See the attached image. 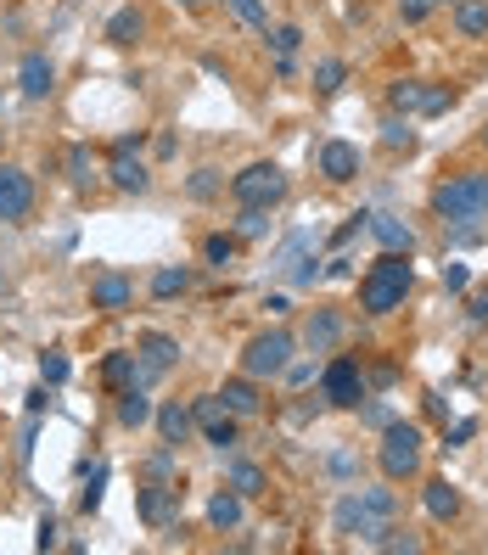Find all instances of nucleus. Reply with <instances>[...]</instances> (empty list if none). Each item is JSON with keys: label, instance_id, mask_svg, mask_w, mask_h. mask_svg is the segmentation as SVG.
I'll list each match as a JSON object with an SVG mask.
<instances>
[{"label": "nucleus", "instance_id": "obj_3", "mask_svg": "<svg viewBox=\"0 0 488 555\" xmlns=\"http://www.w3.org/2000/svg\"><path fill=\"white\" fill-rule=\"evenodd\" d=\"M421 466H427V438H421L416 421H388L382 443H376V471L388 483H416Z\"/></svg>", "mask_w": 488, "mask_h": 555}, {"label": "nucleus", "instance_id": "obj_36", "mask_svg": "<svg viewBox=\"0 0 488 555\" xmlns=\"http://www.w3.org/2000/svg\"><path fill=\"white\" fill-rule=\"evenodd\" d=\"M73 376V365H68V354H57V348H45L40 354V382H51V387H62Z\"/></svg>", "mask_w": 488, "mask_h": 555}, {"label": "nucleus", "instance_id": "obj_45", "mask_svg": "<svg viewBox=\"0 0 488 555\" xmlns=\"http://www.w3.org/2000/svg\"><path fill=\"white\" fill-rule=\"evenodd\" d=\"M320 275H331V281H343V275H354V258H343V253H337V258H331V264H326Z\"/></svg>", "mask_w": 488, "mask_h": 555}, {"label": "nucleus", "instance_id": "obj_6", "mask_svg": "<svg viewBox=\"0 0 488 555\" xmlns=\"http://www.w3.org/2000/svg\"><path fill=\"white\" fill-rule=\"evenodd\" d=\"M320 399H326L331 410H359V399H371L365 365H359L354 354H337V359H326V370H320Z\"/></svg>", "mask_w": 488, "mask_h": 555}, {"label": "nucleus", "instance_id": "obj_40", "mask_svg": "<svg viewBox=\"0 0 488 555\" xmlns=\"http://www.w3.org/2000/svg\"><path fill=\"white\" fill-rule=\"evenodd\" d=\"M466 438H477V421H455V427H444V449H460Z\"/></svg>", "mask_w": 488, "mask_h": 555}, {"label": "nucleus", "instance_id": "obj_16", "mask_svg": "<svg viewBox=\"0 0 488 555\" xmlns=\"http://www.w3.org/2000/svg\"><path fill=\"white\" fill-rule=\"evenodd\" d=\"M101 382H107V393L141 387V354H135V348H113V354L101 359Z\"/></svg>", "mask_w": 488, "mask_h": 555}, {"label": "nucleus", "instance_id": "obj_8", "mask_svg": "<svg viewBox=\"0 0 488 555\" xmlns=\"http://www.w3.org/2000/svg\"><path fill=\"white\" fill-rule=\"evenodd\" d=\"M135 511H141L146 527H169L174 516H180V488L163 483V477H152V483L135 488Z\"/></svg>", "mask_w": 488, "mask_h": 555}, {"label": "nucleus", "instance_id": "obj_12", "mask_svg": "<svg viewBox=\"0 0 488 555\" xmlns=\"http://www.w3.org/2000/svg\"><path fill=\"white\" fill-rule=\"evenodd\" d=\"M152 421H158V438L169 443V449H186V443L197 438V415H191V404H180V399H163L158 410H152Z\"/></svg>", "mask_w": 488, "mask_h": 555}, {"label": "nucleus", "instance_id": "obj_33", "mask_svg": "<svg viewBox=\"0 0 488 555\" xmlns=\"http://www.w3.org/2000/svg\"><path fill=\"white\" fill-rule=\"evenodd\" d=\"M101 494H107V466L96 460V466H90V477H85V494H79V511L96 516L101 511Z\"/></svg>", "mask_w": 488, "mask_h": 555}, {"label": "nucleus", "instance_id": "obj_31", "mask_svg": "<svg viewBox=\"0 0 488 555\" xmlns=\"http://www.w3.org/2000/svg\"><path fill=\"white\" fill-rule=\"evenodd\" d=\"M371 550H388V555H416L421 550V539H416V533H410V527H399V522H388V527H382V533H376V544H371Z\"/></svg>", "mask_w": 488, "mask_h": 555}, {"label": "nucleus", "instance_id": "obj_15", "mask_svg": "<svg viewBox=\"0 0 488 555\" xmlns=\"http://www.w3.org/2000/svg\"><path fill=\"white\" fill-rule=\"evenodd\" d=\"M135 354H141V365L152 370V376H163V370L180 365V342L169 337V331H141V342H135Z\"/></svg>", "mask_w": 488, "mask_h": 555}, {"label": "nucleus", "instance_id": "obj_20", "mask_svg": "<svg viewBox=\"0 0 488 555\" xmlns=\"http://www.w3.org/2000/svg\"><path fill=\"white\" fill-rule=\"evenodd\" d=\"M242 511H247V499L225 483L214 499H208V527H214V533H236V527H242Z\"/></svg>", "mask_w": 488, "mask_h": 555}, {"label": "nucleus", "instance_id": "obj_38", "mask_svg": "<svg viewBox=\"0 0 488 555\" xmlns=\"http://www.w3.org/2000/svg\"><path fill=\"white\" fill-rule=\"evenodd\" d=\"M219 191V169H197L191 174V197H214Z\"/></svg>", "mask_w": 488, "mask_h": 555}, {"label": "nucleus", "instance_id": "obj_22", "mask_svg": "<svg viewBox=\"0 0 488 555\" xmlns=\"http://www.w3.org/2000/svg\"><path fill=\"white\" fill-rule=\"evenodd\" d=\"M460 40H488V0H455L449 6Z\"/></svg>", "mask_w": 488, "mask_h": 555}, {"label": "nucleus", "instance_id": "obj_32", "mask_svg": "<svg viewBox=\"0 0 488 555\" xmlns=\"http://www.w3.org/2000/svg\"><path fill=\"white\" fill-rule=\"evenodd\" d=\"M343 79H348V62L343 57H320L315 62V90H320V96H337V90H343Z\"/></svg>", "mask_w": 488, "mask_h": 555}, {"label": "nucleus", "instance_id": "obj_43", "mask_svg": "<svg viewBox=\"0 0 488 555\" xmlns=\"http://www.w3.org/2000/svg\"><path fill=\"white\" fill-rule=\"evenodd\" d=\"M359 415H365L371 427H388V421H393V410H388V404H365V399H359Z\"/></svg>", "mask_w": 488, "mask_h": 555}, {"label": "nucleus", "instance_id": "obj_46", "mask_svg": "<svg viewBox=\"0 0 488 555\" xmlns=\"http://www.w3.org/2000/svg\"><path fill=\"white\" fill-rule=\"evenodd\" d=\"M264 309H270V320H287L292 303H287V292H275V298H264Z\"/></svg>", "mask_w": 488, "mask_h": 555}, {"label": "nucleus", "instance_id": "obj_4", "mask_svg": "<svg viewBox=\"0 0 488 555\" xmlns=\"http://www.w3.org/2000/svg\"><path fill=\"white\" fill-rule=\"evenodd\" d=\"M292 354H298V337H292L287 326H270V331H259V337H247L242 376H253V382H275V376L292 365Z\"/></svg>", "mask_w": 488, "mask_h": 555}, {"label": "nucleus", "instance_id": "obj_34", "mask_svg": "<svg viewBox=\"0 0 488 555\" xmlns=\"http://www.w3.org/2000/svg\"><path fill=\"white\" fill-rule=\"evenodd\" d=\"M264 230H270V208H242V214H236V236H242V242H259Z\"/></svg>", "mask_w": 488, "mask_h": 555}, {"label": "nucleus", "instance_id": "obj_9", "mask_svg": "<svg viewBox=\"0 0 488 555\" xmlns=\"http://www.w3.org/2000/svg\"><path fill=\"white\" fill-rule=\"evenodd\" d=\"M343 331H348L343 309L320 303V309H309V320H303V348H309V354H331V348L343 342Z\"/></svg>", "mask_w": 488, "mask_h": 555}, {"label": "nucleus", "instance_id": "obj_50", "mask_svg": "<svg viewBox=\"0 0 488 555\" xmlns=\"http://www.w3.org/2000/svg\"><path fill=\"white\" fill-rule=\"evenodd\" d=\"M477 141H483V152H488V124H483V129H477Z\"/></svg>", "mask_w": 488, "mask_h": 555}, {"label": "nucleus", "instance_id": "obj_19", "mask_svg": "<svg viewBox=\"0 0 488 555\" xmlns=\"http://www.w3.org/2000/svg\"><path fill=\"white\" fill-rule=\"evenodd\" d=\"M421 505H427L432 522H455L460 516V488L444 483V477H427V483H421Z\"/></svg>", "mask_w": 488, "mask_h": 555}, {"label": "nucleus", "instance_id": "obj_42", "mask_svg": "<svg viewBox=\"0 0 488 555\" xmlns=\"http://www.w3.org/2000/svg\"><path fill=\"white\" fill-rule=\"evenodd\" d=\"M57 533H62V527L51 522V516H40V533H34V550H57Z\"/></svg>", "mask_w": 488, "mask_h": 555}, {"label": "nucleus", "instance_id": "obj_10", "mask_svg": "<svg viewBox=\"0 0 488 555\" xmlns=\"http://www.w3.org/2000/svg\"><path fill=\"white\" fill-rule=\"evenodd\" d=\"M315 169H320V180H326V185H348V180H359L365 157H359L354 141H326V146H320V157H315Z\"/></svg>", "mask_w": 488, "mask_h": 555}, {"label": "nucleus", "instance_id": "obj_35", "mask_svg": "<svg viewBox=\"0 0 488 555\" xmlns=\"http://www.w3.org/2000/svg\"><path fill=\"white\" fill-rule=\"evenodd\" d=\"M230 12L242 17L253 34H270V12H264V0H230Z\"/></svg>", "mask_w": 488, "mask_h": 555}, {"label": "nucleus", "instance_id": "obj_52", "mask_svg": "<svg viewBox=\"0 0 488 555\" xmlns=\"http://www.w3.org/2000/svg\"><path fill=\"white\" fill-rule=\"evenodd\" d=\"M180 6H202V0H180Z\"/></svg>", "mask_w": 488, "mask_h": 555}, {"label": "nucleus", "instance_id": "obj_7", "mask_svg": "<svg viewBox=\"0 0 488 555\" xmlns=\"http://www.w3.org/2000/svg\"><path fill=\"white\" fill-rule=\"evenodd\" d=\"M34 214V174L0 163V225H29Z\"/></svg>", "mask_w": 488, "mask_h": 555}, {"label": "nucleus", "instance_id": "obj_51", "mask_svg": "<svg viewBox=\"0 0 488 555\" xmlns=\"http://www.w3.org/2000/svg\"><path fill=\"white\" fill-rule=\"evenodd\" d=\"M432 6H455V0H432Z\"/></svg>", "mask_w": 488, "mask_h": 555}, {"label": "nucleus", "instance_id": "obj_26", "mask_svg": "<svg viewBox=\"0 0 488 555\" xmlns=\"http://www.w3.org/2000/svg\"><path fill=\"white\" fill-rule=\"evenodd\" d=\"M191 281H197V275H191V264H163V270L152 275V298L169 303V298H180V292H191Z\"/></svg>", "mask_w": 488, "mask_h": 555}, {"label": "nucleus", "instance_id": "obj_13", "mask_svg": "<svg viewBox=\"0 0 488 555\" xmlns=\"http://www.w3.org/2000/svg\"><path fill=\"white\" fill-rule=\"evenodd\" d=\"M107 185L141 197V191H152V169L141 163V152H113V157H107Z\"/></svg>", "mask_w": 488, "mask_h": 555}, {"label": "nucleus", "instance_id": "obj_23", "mask_svg": "<svg viewBox=\"0 0 488 555\" xmlns=\"http://www.w3.org/2000/svg\"><path fill=\"white\" fill-rule=\"evenodd\" d=\"M427 79H393V85H388V107H393V113H404V118H410V113H427Z\"/></svg>", "mask_w": 488, "mask_h": 555}, {"label": "nucleus", "instance_id": "obj_44", "mask_svg": "<svg viewBox=\"0 0 488 555\" xmlns=\"http://www.w3.org/2000/svg\"><path fill=\"white\" fill-rule=\"evenodd\" d=\"M359 230H365V214H354V219H348V225L337 230V236H331V247H348V242L359 236Z\"/></svg>", "mask_w": 488, "mask_h": 555}, {"label": "nucleus", "instance_id": "obj_30", "mask_svg": "<svg viewBox=\"0 0 488 555\" xmlns=\"http://www.w3.org/2000/svg\"><path fill=\"white\" fill-rule=\"evenodd\" d=\"M382 146H388V152H416V129H410L404 113L382 118Z\"/></svg>", "mask_w": 488, "mask_h": 555}, {"label": "nucleus", "instance_id": "obj_41", "mask_svg": "<svg viewBox=\"0 0 488 555\" xmlns=\"http://www.w3.org/2000/svg\"><path fill=\"white\" fill-rule=\"evenodd\" d=\"M399 17H404V23H427V17H432V0H399Z\"/></svg>", "mask_w": 488, "mask_h": 555}, {"label": "nucleus", "instance_id": "obj_49", "mask_svg": "<svg viewBox=\"0 0 488 555\" xmlns=\"http://www.w3.org/2000/svg\"><path fill=\"white\" fill-rule=\"evenodd\" d=\"M371 382H376V387H388V382H399V365H376V370H371Z\"/></svg>", "mask_w": 488, "mask_h": 555}, {"label": "nucleus", "instance_id": "obj_29", "mask_svg": "<svg viewBox=\"0 0 488 555\" xmlns=\"http://www.w3.org/2000/svg\"><path fill=\"white\" fill-rule=\"evenodd\" d=\"M264 40H270L275 62H292V57H298V45H303V29H298V23H270Z\"/></svg>", "mask_w": 488, "mask_h": 555}, {"label": "nucleus", "instance_id": "obj_2", "mask_svg": "<svg viewBox=\"0 0 488 555\" xmlns=\"http://www.w3.org/2000/svg\"><path fill=\"white\" fill-rule=\"evenodd\" d=\"M432 214L444 225H488V174L477 169H460V174H444L432 185Z\"/></svg>", "mask_w": 488, "mask_h": 555}, {"label": "nucleus", "instance_id": "obj_47", "mask_svg": "<svg viewBox=\"0 0 488 555\" xmlns=\"http://www.w3.org/2000/svg\"><path fill=\"white\" fill-rule=\"evenodd\" d=\"M281 376H287V382H292V387H303V382H315V370H309V365H287V370H281Z\"/></svg>", "mask_w": 488, "mask_h": 555}, {"label": "nucleus", "instance_id": "obj_39", "mask_svg": "<svg viewBox=\"0 0 488 555\" xmlns=\"http://www.w3.org/2000/svg\"><path fill=\"white\" fill-rule=\"evenodd\" d=\"M472 286V270L466 264H444V292H466Z\"/></svg>", "mask_w": 488, "mask_h": 555}, {"label": "nucleus", "instance_id": "obj_27", "mask_svg": "<svg viewBox=\"0 0 488 555\" xmlns=\"http://www.w3.org/2000/svg\"><path fill=\"white\" fill-rule=\"evenodd\" d=\"M236 253H242V236H236V230H214V236H202V264L225 270V264H236Z\"/></svg>", "mask_w": 488, "mask_h": 555}, {"label": "nucleus", "instance_id": "obj_5", "mask_svg": "<svg viewBox=\"0 0 488 555\" xmlns=\"http://www.w3.org/2000/svg\"><path fill=\"white\" fill-rule=\"evenodd\" d=\"M230 197H236V208H281V202H287V169L270 163V157H259V163H247V169L230 180Z\"/></svg>", "mask_w": 488, "mask_h": 555}, {"label": "nucleus", "instance_id": "obj_28", "mask_svg": "<svg viewBox=\"0 0 488 555\" xmlns=\"http://www.w3.org/2000/svg\"><path fill=\"white\" fill-rule=\"evenodd\" d=\"M230 488L242 499H259L264 488H270V477H264V466H253V460H230Z\"/></svg>", "mask_w": 488, "mask_h": 555}, {"label": "nucleus", "instance_id": "obj_11", "mask_svg": "<svg viewBox=\"0 0 488 555\" xmlns=\"http://www.w3.org/2000/svg\"><path fill=\"white\" fill-rule=\"evenodd\" d=\"M90 309L101 314H130L135 309V281L118 270H101L96 281H90Z\"/></svg>", "mask_w": 488, "mask_h": 555}, {"label": "nucleus", "instance_id": "obj_48", "mask_svg": "<svg viewBox=\"0 0 488 555\" xmlns=\"http://www.w3.org/2000/svg\"><path fill=\"white\" fill-rule=\"evenodd\" d=\"M466 309H472V320L483 326V320H488V292H472V303H466Z\"/></svg>", "mask_w": 488, "mask_h": 555}, {"label": "nucleus", "instance_id": "obj_18", "mask_svg": "<svg viewBox=\"0 0 488 555\" xmlns=\"http://www.w3.org/2000/svg\"><path fill=\"white\" fill-rule=\"evenodd\" d=\"M107 45H118V51H130V45H141V34H146V12L141 6H118L113 17H107Z\"/></svg>", "mask_w": 488, "mask_h": 555}, {"label": "nucleus", "instance_id": "obj_25", "mask_svg": "<svg viewBox=\"0 0 488 555\" xmlns=\"http://www.w3.org/2000/svg\"><path fill=\"white\" fill-rule=\"evenodd\" d=\"M101 163H96V152H90V146H73L68 152V180H73V191H96L101 185Z\"/></svg>", "mask_w": 488, "mask_h": 555}, {"label": "nucleus", "instance_id": "obj_17", "mask_svg": "<svg viewBox=\"0 0 488 555\" xmlns=\"http://www.w3.org/2000/svg\"><path fill=\"white\" fill-rule=\"evenodd\" d=\"M219 399H225V410H230V415H242V421H247V415H259V410H264V387L253 382V376H230V382L219 387Z\"/></svg>", "mask_w": 488, "mask_h": 555}, {"label": "nucleus", "instance_id": "obj_21", "mask_svg": "<svg viewBox=\"0 0 488 555\" xmlns=\"http://www.w3.org/2000/svg\"><path fill=\"white\" fill-rule=\"evenodd\" d=\"M365 225H371V236L388 247V253H416V230L399 225L393 214H365Z\"/></svg>", "mask_w": 488, "mask_h": 555}, {"label": "nucleus", "instance_id": "obj_14", "mask_svg": "<svg viewBox=\"0 0 488 555\" xmlns=\"http://www.w3.org/2000/svg\"><path fill=\"white\" fill-rule=\"evenodd\" d=\"M17 90H23L29 101H45L51 90H57V68H51L45 51H29V57L17 62Z\"/></svg>", "mask_w": 488, "mask_h": 555}, {"label": "nucleus", "instance_id": "obj_1", "mask_svg": "<svg viewBox=\"0 0 488 555\" xmlns=\"http://www.w3.org/2000/svg\"><path fill=\"white\" fill-rule=\"evenodd\" d=\"M410 286H416V270H410V253H388V247H382V258H376L371 270L359 275V309L371 314V320H382V314L404 309V298H410Z\"/></svg>", "mask_w": 488, "mask_h": 555}, {"label": "nucleus", "instance_id": "obj_37", "mask_svg": "<svg viewBox=\"0 0 488 555\" xmlns=\"http://www.w3.org/2000/svg\"><path fill=\"white\" fill-rule=\"evenodd\" d=\"M23 410H29V415H45V410H51V382H34L29 399H23Z\"/></svg>", "mask_w": 488, "mask_h": 555}, {"label": "nucleus", "instance_id": "obj_24", "mask_svg": "<svg viewBox=\"0 0 488 555\" xmlns=\"http://www.w3.org/2000/svg\"><path fill=\"white\" fill-rule=\"evenodd\" d=\"M152 410H158V404L146 399V387H124V393H118V427L141 432L146 421H152Z\"/></svg>", "mask_w": 488, "mask_h": 555}]
</instances>
